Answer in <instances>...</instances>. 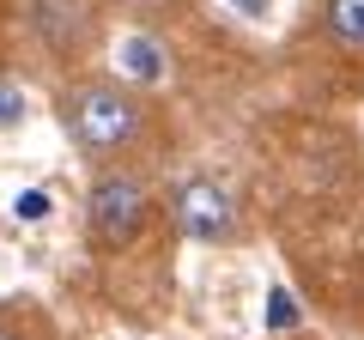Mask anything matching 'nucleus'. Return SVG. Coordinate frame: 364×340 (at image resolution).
<instances>
[{
	"instance_id": "3",
	"label": "nucleus",
	"mask_w": 364,
	"mask_h": 340,
	"mask_svg": "<svg viewBox=\"0 0 364 340\" xmlns=\"http://www.w3.org/2000/svg\"><path fill=\"white\" fill-rule=\"evenodd\" d=\"M176 231L188 237V243H231L237 237V195L219 183V176H188V183H176Z\"/></svg>"
},
{
	"instance_id": "8",
	"label": "nucleus",
	"mask_w": 364,
	"mask_h": 340,
	"mask_svg": "<svg viewBox=\"0 0 364 340\" xmlns=\"http://www.w3.org/2000/svg\"><path fill=\"white\" fill-rule=\"evenodd\" d=\"M49 213H55V195L43 183H31V188H18V195H13V219L18 225H43Z\"/></svg>"
},
{
	"instance_id": "2",
	"label": "nucleus",
	"mask_w": 364,
	"mask_h": 340,
	"mask_svg": "<svg viewBox=\"0 0 364 340\" xmlns=\"http://www.w3.org/2000/svg\"><path fill=\"white\" fill-rule=\"evenodd\" d=\"M146 183L128 176V170H109L91 183V201H85V219H91V237L97 249H128L134 237L146 231Z\"/></svg>"
},
{
	"instance_id": "10",
	"label": "nucleus",
	"mask_w": 364,
	"mask_h": 340,
	"mask_svg": "<svg viewBox=\"0 0 364 340\" xmlns=\"http://www.w3.org/2000/svg\"><path fill=\"white\" fill-rule=\"evenodd\" d=\"M0 340H18V334H13V328H0Z\"/></svg>"
},
{
	"instance_id": "9",
	"label": "nucleus",
	"mask_w": 364,
	"mask_h": 340,
	"mask_svg": "<svg viewBox=\"0 0 364 340\" xmlns=\"http://www.w3.org/2000/svg\"><path fill=\"white\" fill-rule=\"evenodd\" d=\"M225 6H231L237 18H249V25H267L273 18V0H225Z\"/></svg>"
},
{
	"instance_id": "1",
	"label": "nucleus",
	"mask_w": 364,
	"mask_h": 340,
	"mask_svg": "<svg viewBox=\"0 0 364 340\" xmlns=\"http://www.w3.org/2000/svg\"><path fill=\"white\" fill-rule=\"evenodd\" d=\"M67 134H73L79 152H91V158L122 152V146H134V134H140V97H134L128 85H116V79H91V85H79V92L67 97Z\"/></svg>"
},
{
	"instance_id": "7",
	"label": "nucleus",
	"mask_w": 364,
	"mask_h": 340,
	"mask_svg": "<svg viewBox=\"0 0 364 340\" xmlns=\"http://www.w3.org/2000/svg\"><path fill=\"white\" fill-rule=\"evenodd\" d=\"M31 116H37V97H31L25 85H0V134H6V128H25Z\"/></svg>"
},
{
	"instance_id": "4",
	"label": "nucleus",
	"mask_w": 364,
	"mask_h": 340,
	"mask_svg": "<svg viewBox=\"0 0 364 340\" xmlns=\"http://www.w3.org/2000/svg\"><path fill=\"white\" fill-rule=\"evenodd\" d=\"M31 31L49 55H79L97 31V0H31Z\"/></svg>"
},
{
	"instance_id": "5",
	"label": "nucleus",
	"mask_w": 364,
	"mask_h": 340,
	"mask_svg": "<svg viewBox=\"0 0 364 340\" xmlns=\"http://www.w3.org/2000/svg\"><path fill=\"white\" fill-rule=\"evenodd\" d=\"M116 67H122L128 79H140V85H164V73H170L164 55H158V43L140 37V31H128V37L116 43Z\"/></svg>"
},
{
	"instance_id": "6",
	"label": "nucleus",
	"mask_w": 364,
	"mask_h": 340,
	"mask_svg": "<svg viewBox=\"0 0 364 340\" xmlns=\"http://www.w3.org/2000/svg\"><path fill=\"white\" fill-rule=\"evenodd\" d=\"M328 31H334L340 49L364 55V0H328Z\"/></svg>"
}]
</instances>
